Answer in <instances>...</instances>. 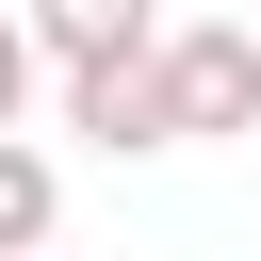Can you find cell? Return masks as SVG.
I'll list each match as a JSON object with an SVG mask.
<instances>
[{"label": "cell", "mask_w": 261, "mask_h": 261, "mask_svg": "<svg viewBox=\"0 0 261 261\" xmlns=\"http://www.w3.org/2000/svg\"><path fill=\"white\" fill-rule=\"evenodd\" d=\"M163 130H179V147L261 130V16H179V33H163Z\"/></svg>", "instance_id": "6da1fadb"}, {"label": "cell", "mask_w": 261, "mask_h": 261, "mask_svg": "<svg viewBox=\"0 0 261 261\" xmlns=\"http://www.w3.org/2000/svg\"><path fill=\"white\" fill-rule=\"evenodd\" d=\"M65 130H82L98 163H163V147H179V130H163V49H147V65H82V82H65Z\"/></svg>", "instance_id": "7a4b0ae2"}, {"label": "cell", "mask_w": 261, "mask_h": 261, "mask_svg": "<svg viewBox=\"0 0 261 261\" xmlns=\"http://www.w3.org/2000/svg\"><path fill=\"white\" fill-rule=\"evenodd\" d=\"M16 16H33L49 82H82V65H147V49H163V0H16Z\"/></svg>", "instance_id": "3957f363"}, {"label": "cell", "mask_w": 261, "mask_h": 261, "mask_svg": "<svg viewBox=\"0 0 261 261\" xmlns=\"http://www.w3.org/2000/svg\"><path fill=\"white\" fill-rule=\"evenodd\" d=\"M49 228H65V163L33 130H0V261H49Z\"/></svg>", "instance_id": "277c9868"}, {"label": "cell", "mask_w": 261, "mask_h": 261, "mask_svg": "<svg viewBox=\"0 0 261 261\" xmlns=\"http://www.w3.org/2000/svg\"><path fill=\"white\" fill-rule=\"evenodd\" d=\"M33 82H49V49H33V16L0 0V130H33Z\"/></svg>", "instance_id": "5b68a950"}]
</instances>
